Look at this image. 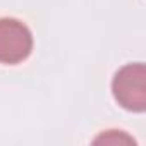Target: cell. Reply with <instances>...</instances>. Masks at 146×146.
<instances>
[{
	"instance_id": "cell-1",
	"label": "cell",
	"mask_w": 146,
	"mask_h": 146,
	"mask_svg": "<svg viewBox=\"0 0 146 146\" xmlns=\"http://www.w3.org/2000/svg\"><path fill=\"white\" fill-rule=\"evenodd\" d=\"M112 91L117 103L129 112H144L146 108V67L141 62L127 64L117 70L112 81Z\"/></svg>"
},
{
	"instance_id": "cell-2",
	"label": "cell",
	"mask_w": 146,
	"mask_h": 146,
	"mask_svg": "<svg viewBox=\"0 0 146 146\" xmlns=\"http://www.w3.org/2000/svg\"><path fill=\"white\" fill-rule=\"evenodd\" d=\"M33 35L29 28L12 17L0 19V64L14 65L29 57Z\"/></svg>"
}]
</instances>
